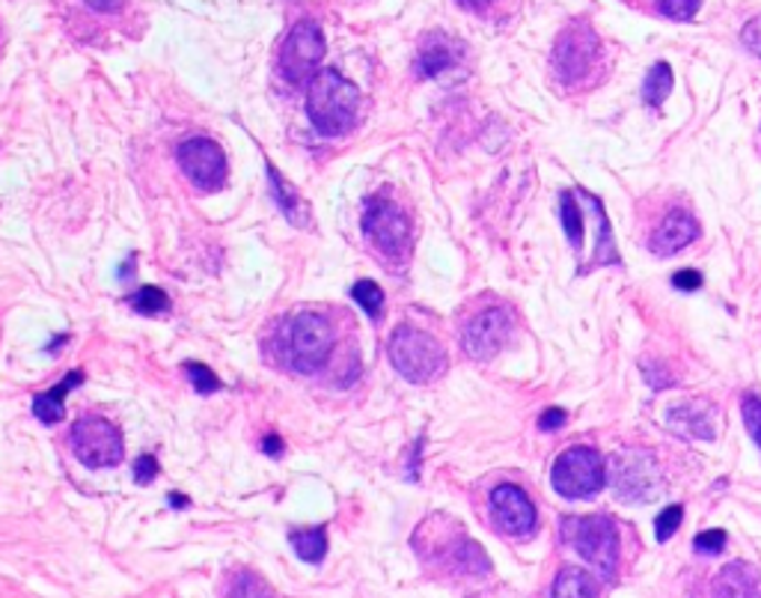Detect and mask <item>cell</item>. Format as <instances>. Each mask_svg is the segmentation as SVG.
<instances>
[{"mask_svg": "<svg viewBox=\"0 0 761 598\" xmlns=\"http://www.w3.org/2000/svg\"><path fill=\"white\" fill-rule=\"evenodd\" d=\"M361 111V90L345 81L336 69H322L310 78L307 116L313 129L325 138H339L352 131Z\"/></svg>", "mask_w": 761, "mask_h": 598, "instance_id": "1", "label": "cell"}, {"mask_svg": "<svg viewBox=\"0 0 761 598\" xmlns=\"http://www.w3.org/2000/svg\"><path fill=\"white\" fill-rule=\"evenodd\" d=\"M566 543H571L584 562H589L603 580H616L619 571V530L607 515L568 518Z\"/></svg>", "mask_w": 761, "mask_h": 598, "instance_id": "2", "label": "cell"}, {"mask_svg": "<svg viewBox=\"0 0 761 598\" xmlns=\"http://www.w3.org/2000/svg\"><path fill=\"white\" fill-rule=\"evenodd\" d=\"M390 364L396 366V373L402 378H408L414 384L432 382L440 369H444V348L432 334L417 331V327L402 325L396 327V334L390 337L387 346Z\"/></svg>", "mask_w": 761, "mask_h": 598, "instance_id": "3", "label": "cell"}, {"mask_svg": "<svg viewBox=\"0 0 761 598\" xmlns=\"http://www.w3.org/2000/svg\"><path fill=\"white\" fill-rule=\"evenodd\" d=\"M363 233L369 235L372 244L378 247L387 260L405 262L410 256L414 239H410V221L393 200L387 196H372L363 212Z\"/></svg>", "mask_w": 761, "mask_h": 598, "instance_id": "4", "label": "cell"}, {"mask_svg": "<svg viewBox=\"0 0 761 598\" xmlns=\"http://www.w3.org/2000/svg\"><path fill=\"white\" fill-rule=\"evenodd\" d=\"M607 486V465L601 453L589 447H571L554 462V488L568 500H586Z\"/></svg>", "mask_w": 761, "mask_h": 598, "instance_id": "5", "label": "cell"}, {"mask_svg": "<svg viewBox=\"0 0 761 598\" xmlns=\"http://www.w3.org/2000/svg\"><path fill=\"white\" fill-rule=\"evenodd\" d=\"M334 352V327L322 313H297L288 322V357L297 373H318Z\"/></svg>", "mask_w": 761, "mask_h": 598, "instance_id": "6", "label": "cell"}, {"mask_svg": "<svg viewBox=\"0 0 761 598\" xmlns=\"http://www.w3.org/2000/svg\"><path fill=\"white\" fill-rule=\"evenodd\" d=\"M325 51V33L316 21H297L280 48V75L288 84H304L318 72Z\"/></svg>", "mask_w": 761, "mask_h": 598, "instance_id": "7", "label": "cell"}, {"mask_svg": "<svg viewBox=\"0 0 761 598\" xmlns=\"http://www.w3.org/2000/svg\"><path fill=\"white\" fill-rule=\"evenodd\" d=\"M69 440L74 458L87 468H116L122 462V432L102 417H81Z\"/></svg>", "mask_w": 761, "mask_h": 598, "instance_id": "8", "label": "cell"}, {"mask_svg": "<svg viewBox=\"0 0 761 598\" xmlns=\"http://www.w3.org/2000/svg\"><path fill=\"white\" fill-rule=\"evenodd\" d=\"M598 48H601V42L586 21L568 24L554 45V72H557L559 81H566V84L580 81L589 72V65L595 63Z\"/></svg>", "mask_w": 761, "mask_h": 598, "instance_id": "9", "label": "cell"}, {"mask_svg": "<svg viewBox=\"0 0 761 598\" xmlns=\"http://www.w3.org/2000/svg\"><path fill=\"white\" fill-rule=\"evenodd\" d=\"M176 161L182 173L191 179V185L200 191H217L226 182V155L209 138H191L179 146Z\"/></svg>", "mask_w": 761, "mask_h": 598, "instance_id": "10", "label": "cell"}, {"mask_svg": "<svg viewBox=\"0 0 761 598\" xmlns=\"http://www.w3.org/2000/svg\"><path fill=\"white\" fill-rule=\"evenodd\" d=\"M491 515L500 534L511 536V539H527L536 534V524H539L532 500L511 483H503L491 491Z\"/></svg>", "mask_w": 761, "mask_h": 598, "instance_id": "11", "label": "cell"}, {"mask_svg": "<svg viewBox=\"0 0 761 598\" xmlns=\"http://www.w3.org/2000/svg\"><path fill=\"white\" fill-rule=\"evenodd\" d=\"M511 325L515 322H511L509 310H485V313H479V316L467 322L465 334H461L465 352L474 361H491L509 343Z\"/></svg>", "mask_w": 761, "mask_h": 598, "instance_id": "12", "label": "cell"}, {"mask_svg": "<svg viewBox=\"0 0 761 598\" xmlns=\"http://www.w3.org/2000/svg\"><path fill=\"white\" fill-rule=\"evenodd\" d=\"M610 486L616 488V495L628 500V504H646V497L651 495L655 488V465H651L649 456H640V453H622V456L613 458V468H610Z\"/></svg>", "mask_w": 761, "mask_h": 598, "instance_id": "13", "label": "cell"}, {"mask_svg": "<svg viewBox=\"0 0 761 598\" xmlns=\"http://www.w3.org/2000/svg\"><path fill=\"white\" fill-rule=\"evenodd\" d=\"M693 239H699L697 217L688 212H669L651 235V251L658 256H672V253L684 251Z\"/></svg>", "mask_w": 761, "mask_h": 598, "instance_id": "14", "label": "cell"}, {"mask_svg": "<svg viewBox=\"0 0 761 598\" xmlns=\"http://www.w3.org/2000/svg\"><path fill=\"white\" fill-rule=\"evenodd\" d=\"M711 596L714 598H761L759 571L741 560L729 562V566H723V569L714 575Z\"/></svg>", "mask_w": 761, "mask_h": 598, "instance_id": "15", "label": "cell"}, {"mask_svg": "<svg viewBox=\"0 0 761 598\" xmlns=\"http://www.w3.org/2000/svg\"><path fill=\"white\" fill-rule=\"evenodd\" d=\"M669 426L681 435H690V438H714V412L699 403L678 405L669 412Z\"/></svg>", "mask_w": 761, "mask_h": 598, "instance_id": "16", "label": "cell"}, {"mask_svg": "<svg viewBox=\"0 0 761 598\" xmlns=\"http://www.w3.org/2000/svg\"><path fill=\"white\" fill-rule=\"evenodd\" d=\"M84 382V373L81 369H74V373H69L63 378V382L57 384V387H51V391L39 393L37 399H33V414H37L39 420L48 423V426H54V423H60L65 417V393L74 391L78 384Z\"/></svg>", "mask_w": 761, "mask_h": 598, "instance_id": "17", "label": "cell"}, {"mask_svg": "<svg viewBox=\"0 0 761 598\" xmlns=\"http://www.w3.org/2000/svg\"><path fill=\"white\" fill-rule=\"evenodd\" d=\"M584 200L589 203V209H592V217H595V233H598V247H595V265H619V253H616V244H613V230H610V221H607V215H603V206L601 200L592 194H584Z\"/></svg>", "mask_w": 761, "mask_h": 598, "instance_id": "18", "label": "cell"}, {"mask_svg": "<svg viewBox=\"0 0 761 598\" xmlns=\"http://www.w3.org/2000/svg\"><path fill=\"white\" fill-rule=\"evenodd\" d=\"M455 65V51L446 39H428L426 45L419 48L417 57V72L423 78H440L446 69Z\"/></svg>", "mask_w": 761, "mask_h": 598, "instance_id": "19", "label": "cell"}, {"mask_svg": "<svg viewBox=\"0 0 761 598\" xmlns=\"http://www.w3.org/2000/svg\"><path fill=\"white\" fill-rule=\"evenodd\" d=\"M598 589H601V584H598L589 571L562 569L557 578H554V589H550V596L554 598H598Z\"/></svg>", "mask_w": 761, "mask_h": 598, "instance_id": "20", "label": "cell"}, {"mask_svg": "<svg viewBox=\"0 0 761 598\" xmlns=\"http://www.w3.org/2000/svg\"><path fill=\"white\" fill-rule=\"evenodd\" d=\"M288 543L295 548V554L310 566L325 562L327 557V530L325 527H307V530H292Z\"/></svg>", "mask_w": 761, "mask_h": 598, "instance_id": "21", "label": "cell"}, {"mask_svg": "<svg viewBox=\"0 0 761 598\" xmlns=\"http://www.w3.org/2000/svg\"><path fill=\"white\" fill-rule=\"evenodd\" d=\"M268 179H271V187H274V200H277V206L283 209V215L292 221V224L304 226L307 224V212L310 209L304 206V200L297 196V191L292 185H288L286 179L280 176L277 170L271 168L268 164Z\"/></svg>", "mask_w": 761, "mask_h": 598, "instance_id": "22", "label": "cell"}, {"mask_svg": "<svg viewBox=\"0 0 761 598\" xmlns=\"http://www.w3.org/2000/svg\"><path fill=\"white\" fill-rule=\"evenodd\" d=\"M672 84H676V78H672V65L655 63L649 69L646 81H642V102L658 108V104L667 102V95L672 93Z\"/></svg>", "mask_w": 761, "mask_h": 598, "instance_id": "23", "label": "cell"}, {"mask_svg": "<svg viewBox=\"0 0 761 598\" xmlns=\"http://www.w3.org/2000/svg\"><path fill=\"white\" fill-rule=\"evenodd\" d=\"M453 562L458 571H467V575H488L491 571V560L485 557V551L470 539H461V543L453 548Z\"/></svg>", "mask_w": 761, "mask_h": 598, "instance_id": "24", "label": "cell"}, {"mask_svg": "<svg viewBox=\"0 0 761 598\" xmlns=\"http://www.w3.org/2000/svg\"><path fill=\"white\" fill-rule=\"evenodd\" d=\"M559 221H562V230H566L568 242L580 247V239H584V215L575 203V194L571 191H562L559 196Z\"/></svg>", "mask_w": 761, "mask_h": 598, "instance_id": "25", "label": "cell"}, {"mask_svg": "<svg viewBox=\"0 0 761 598\" xmlns=\"http://www.w3.org/2000/svg\"><path fill=\"white\" fill-rule=\"evenodd\" d=\"M129 304L138 313H143V316H159V313H168L170 310L168 292H161L159 286H140L129 298Z\"/></svg>", "mask_w": 761, "mask_h": 598, "instance_id": "26", "label": "cell"}, {"mask_svg": "<svg viewBox=\"0 0 761 598\" xmlns=\"http://www.w3.org/2000/svg\"><path fill=\"white\" fill-rule=\"evenodd\" d=\"M226 598H274V592L256 571H239L230 584Z\"/></svg>", "mask_w": 761, "mask_h": 598, "instance_id": "27", "label": "cell"}, {"mask_svg": "<svg viewBox=\"0 0 761 598\" xmlns=\"http://www.w3.org/2000/svg\"><path fill=\"white\" fill-rule=\"evenodd\" d=\"M352 298L357 301V304L363 307V313H366V316H372V318H378L380 310H384V292H380L378 283H372V281L354 283Z\"/></svg>", "mask_w": 761, "mask_h": 598, "instance_id": "28", "label": "cell"}, {"mask_svg": "<svg viewBox=\"0 0 761 598\" xmlns=\"http://www.w3.org/2000/svg\"><path fill=\"white\" fill-rule=\"evenodd\" d=\"M681 518H684V506H667V509L655 518V539H658L660 545L669 543V539L678 534Z\"/></svg>", "mask_w": 761, "mask_h": 598, "instance_id": "29", "label": "cell"}, {"mask_svg": "<svg viewBox=\"0 0 761 598\" xmlns=\"http://www.w3.org/2000/svg\"><path fill=\"white\" fill-rule=\"evenodd\" d=\"M741 414H743V426H747V432H750V438L761 447V396L747 393V396L741 399Z\"/></svg>", "mask_w": 761, "mask_h": 598, "instance_id": "30", "label": "cell"}, {"mask_svg": "<svg viewBox=\"0 0 761 598\" xmlns=\"http://www.w3.org/2000/svg\"><path fill=\"white\" fill-rule=\"evenodd\" d=\"M702 0H658V10L672 21H690L697 19Z\"/></svg>", "mask_w": 761, "mask_h": 598, "instance_id": "31", "label": "cell"}, {"mask_svg": "<svg viewBox=\"0 0 761 598\" xmlns=\"http://www.w3.org/2000/svg\"><path fill=\"white\" fill-rule=\"evenodd\" d=\"M185 373L191 375V384H194L200 393H214L221 387L217 375H214L205 364H185Z\"/></svg>", "mask_w": 761, "mask_h": 598, "instance_id": "32", "label": "cell"}, {"mask_svg": "<svg viewBox=\"0 0 761 598\" xmlns=\"http://www.w3.org/2000/svg\"><path fill=\"white\" fill-rule=\"evenodd\" d=\"M693 548H697V554H706V557H717V554H723L726 530H702V534L693 539Z\"/></svg>", "mask_w": 761, "mask_h": 598, "instance_id": "33", "label": "cell"}, {"mask_svg": "<svg viewBox=\"0 0 761 598\" xmlns=\"http://www.w3.org/2000/svg\"><path fill=\"white\" fill-rule=\"evenodd\" d=\"M134 477H138L140 486H143V483H152V479L159 477V462H155L152 453H143V456L138 458V465H134Z\"/></svg>", "mask_w": 761, "mask_h": 598, "instance_id": "34", "label": "cell"}, {"mask_svg": "<svg viewBox=\"0 0 761 598\" xmlns=\"http://www.w3.org/2000/svg\"><path fill=\"white\" fill-rule=\"evenodd\" d=\"M741 42L750 48L752 54L761 57V16H755L752 21H747V28L741 30Z\"/></svg>", "mask_w": 761, "mask_h": 598, "instance_id": "35", "label": "cell"}, {"mask_svg": "<svg viewBox=\"0 0 761 598\" xmlns=\"http://www.w3.org/2000/svg\"><path fill=\"white\" fill-rule=\"evenodd\" d=\"M672 286L681 292H697L699 286H702V274L693 272V268H684V272H678L676 277H672Z\"/></svg>", "mask_w": 761, "mask_h": 598, "instance_id": "36", "label": "cell"}, {"mask_svg": "<svg viewBox=\"0 0 761 598\" xmlns=\"http://www.w3.org/2000/svg\"><path fill=\"white\" fill-rule=\"evenodd\" d=\"M562 423H566V412H562V408H548V412L541 414L539 429L541 432H554V429H559Z\"/></svg>", "mask_w": 761, "mask_h": 598, "instance_id": "37", "label": "cell"}, {"mask_svg": "<svg viewBox=\"0 0 761 598\" xmlns=\"http://www.w3.org/2000/svg\"><path fill=\"white\" fill-rule=\"evenodd\" d=\"M87 3L99 12H120L125 7V0H87Z\"/></svg>", "mask_w": 761, "mask_h": 598, "instance_id": "38", "label": "cell"}, {"mask_svg": "<svg viewBox=\"0 0 761 598\" xmlns=\"http://www.w3.org/2000/svg\"><path fill=\"white\" fill-rule=\"evenodd\" d=\"M262 449H265L268 456H280V453H283V440H280L277 435H268V438L262 440Z\"/></svg>", "mask_w": 761, "mask_h": 598, "instance_id": "39", "label": "cell"}, {"mask_svg": "<svg viewBox=\"0 0 761 598\" xmlns=\"http://www.w3.org/2000/svg\"><path fill=\"white\" fill-rule=\"evenodd\" d=\"M458 3H461V7H465V10L479 12V10H485V7H488V3H491V0H458Z\"/></svg>", "mask_w": 761, "mask_h": 598, "instance_id": "40", "label": "cell"}, {"mask_svg": "<svg viewBox=\"0 0 761 598\" xmlns=\"http://www.w3.org/2000/svg\"><path fill=\"white\" fill-rule=\"evenodd\" d=\"M170 504L176 506V509H182V506H187V497L185 495H170Z\"/></svg>", "mask_w": 761, "mask_h": 598, "instance_id": "41", "label": "cell"}]
</instances>
